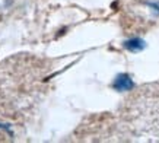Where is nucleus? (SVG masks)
<instances>
[{
  "label": "nucleus",
  "instance_id": "nucleus-1",
  "mask_svg": "<svg viewBox=\"0 0 159 143\" xmlns=\"http://www.w3.org/2000/svg\"><path fill=\"white\" fill-rule=\"evenodd\" d=\"M120 19L127 34H142L159 24V0H120Z\"/></svg>",
  "mask_w": 159,
  "mask_h": 143
}]
</instances>
